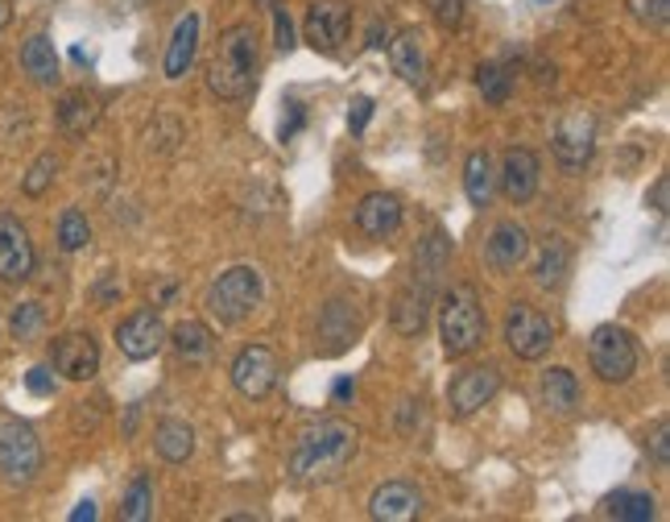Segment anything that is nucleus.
Returning <instances> with one entry per match:
<instances>
[{
	"label": "nucleus",
	"instance_id": "412c9836",
	"mask_svg": "<svg viewBox=\"0 0 670 522\" xmlns=\"http://www.w3.org/2000/svg\"><path fill=\"white\" fill-rule=\"evenodd\" d=\"M195 50H199V17L187 13L174 25L171 47H166V63H162L166 80H183V75H187L190 63H195Z\"/></svg>",
	"mask_w": 670,
	"mask_h": 522
},
{
	"label": "nucleus",
	"instance_id": "dca6fc26",
	"mask_svg": "<svg viewBox=\"0 0 670 522\" xmlns=\"http://www.w3.org/2000/svg\"><path fill=\"white\" fill-rule=\"evenodd\" d=\"M166 336L171 332H166V324H162L157 311H133L116 328V345H121L128 361H150V357H157L166 348Z\"/></svg>",
	"mask_w": 670,
	"mask_h": 522
},
{
	"label": "nucleus",
	"instance_id": "cd10ccee",
	"mask_svg": "<svg viewBox=\"0 0 670 522\" xmlns=\"http://www.w3.org/2000/svg\"><path fill=\"white\" fill-rule=\"evenodd\" d=\"M464 191H468L472 207H488L493 191H497V171H493L488 150H472L468 154V162H464Z\"/></svg>",
	"mask_w": 670,
	"mask_h": 522
},
{
	"label": "nucleus",
	"instance_id": "f3484780",
	"mask_svg": "<svg viewBox=\"0 0 670 522\" xmlns=\"http://www.w3.org/2000/svg\"><path fill=\"white\" fill-rule=\"evenodd\" d=\"M538 154L534 150H505V162H501V191H505V199L509 204H530L534 195H538Z\"/></svg>",
	"mask_w": 670,
	"mask_h": 522
},
{
	"label": "nucleus",
	"instance_id": "c9c22d12",
	"mask_svg": "<svg viewBox=\"0 0 670 522\" xmlns=\"http://www.w3.org/2000/svg\"><path fill=\"white\" fill-rule=\"evenodd\" d=\"M629 9L641 25H654V30H662L670 21V0H629Z\"/></svg>",
	"mask_w": 670,
	"mask_h": 522
},
{
	"label": "nucleus",
	"instance_id": "7c9ffc66",
	"mask_svg": "<svg viewBox=\"0 0 670 522\" xmlns=\"http://www.w3.org/2000/svg\"><path fill=\"white\" fill-rule=\"evenodd\" d=\"M154 514V485H150V477L137 473L133 477V485H128L125 502H121V519L125 522H145Z\"/></svg>",
	"mask_w": 670,
	"mask_h": 522
},
{
	"label": "nucleus",
	"instance_id": "f8f14e48",
	"mask_svg": "<svg viewBox=\"0 0 670 522\" xmlns=\"http://www.w3.org/2000/svg\"><path fill=\"white\" fill-rule=\"evenodd\" d=\"M50 365L66 381H92L100 373V345L92 332H66L50 345Z\"/></svg>",
	"mask_w": 670,
	"mask_h": 522
},
{
	"label": "nucleus",
	"instance_id": "1a4fd4ad",
	"mask_svg": "<svg viewBox=\"0 0 670 522\" xmlns=\"http://www.w3.org/2000/svg\"><path fill=\"white\" fill-rule=\"evenodd\" d=\"M278 373H281V361L269 345H249L236 352L233 386L245 398H269L274 395V386H278Z\"/></svg>",
	"mask_w": 670,
	"mask_h": 522
},
{
	"label": "nucleus",
	"instance_id": "09e8293b",
	"mask_svg": "<svg viewBox=\"0 0 670 522\" xmlns=\"http://www.w3.org/2000/svg\"><path fill=\"white\" fill-rule=\"evenodd\" d=\"M9 21H13V4H9V0H0V30H4Z\"/></svg>",
	"mask_w": 670,
	"mask_h": 522
},
{
	"label": "nucleus",
	"instance_id": "c03bdc74",
	"mask_svg": "<svg viewBox=\"0 0 670 522\" xmlns=\"http://www.w3.org/2000/svg\"><path fill=\"white\" fill-rule=\"evenodd\" d=\"M331 395H336V402H348V398L357 395V381H352V378H340L336 386H331Z\"/></svg>",
	"mask_w": 670,
	"mask_h": 522
},
{
	"label": "nucleus",
	"instance_id": "f257e3e1",
	"mask_svg": "<svg viewBox=\"0 0 670 522\" xmlns=\"http://www.w3.org/2000/svg\"><path fill=\"white\" fill-rule=\"evenodd\" d=\"M360 448V431L343 419H319L311 428L298 431L295 452H290V464L286 473L295 485H331L348 473V464L357 460Z\"/></svg>",
	"mask_w": 670,
	"mask_h": 522
},
{
	"label": "nucleus",
	"instance_id": "a211bd4d",
	"mask_svg": "<svg viewBox=\"0 0 670 522\" xmlns=\"http://www.w3.org/2000/svg\"><path fill=\"white\" fill-rule=\"evenodd\" d=\"M357 228L373 240L393 237V233L402 228V199L390 195V191H373V195H364L360 207H357Z\"/></svg>",
	"mask_w": 670,
	"mask_h": 522
},
{
	"label": "nucleus",
	"instance_id": "ddd939ff",
	"mask_svg": "<svg viewBox=\"0 0 670 522\" xmlns=\"http://www.w3.org/2000/svg\"><path fill=\"white\" fill-rule=\"evenodd\" d=\"M33 266H38V257H33V240L25 224L17 216H0V283H30Z\"/></svg>",
	"mask_w": 670,
	"mask_h": 522
},
{
	"label": "nucleus",
	"instance_id": "e433bc0d",
	"mask_svg": "<svg viewBox=\"0 0 670 522\" xmlns=\"http://www.w3.org/2000/svg\"><path fill=\"white\" fill-rule=\"evenodd\" d=\"M439 30H460L464 25V0H426Z\"/></svg>",
	"mask_w": 670,
	"mask_h": 522
},
{
	"label": "nucleus",
	"instance_id": "4be33fe9",
	"mask_svg": "<svg viewBox=\"0 0 670 522\" xmlns=\"http://www.w3.org/2000/svg\"><path fill=\"white\" fill-rule=\"evenodd\" d=\"M166 345H174V352L187 365H203V361H212V352H216V336H212V328H207L203 319H183V324L166 336Z\"/></svg>",
	"mask_w": 670,
	"mask_h": 522
},
{
	"label": "nucleus",
	"instance_id": "b1692460",
	"mask_svg": "<svg viewBox=\"0 0 670 522\" xmlns=\"http://www.w3.org/2000/svg\"><path fill=\"white\" fill-rule=\"evenodd\" d=\"M100 121V100L92 92H66L59 100V129L66 137H87Z\"/></svg>",
	"mask_w": 670,
	"mask_h": 522
},
{
	"label": "nucleus",
	"instance_id": "58836bf2",
	"mask_svg": "<svg viewBox=\"0 0 670 522\" xmlns=\"http://www.w3.org/2000/svg\"><path fill=\"white\" fill-rule=\"evenodd\" d=\"M667 436H670V423H667V419H658V423H654V436H650V440H646V448H650V452H654V464H658V469H667V464H670Z\"/></svg>",
	"mask_w": 670,
	"mask_h": 522
},
{
	"label": "nucleus",
	"instance_id": "c756f323",
	"mask_svg": "<svg viewBox=\"0 0 670 522\" xmlns=\"http://www.w3.org/2000/svg\"><path fill=\"white\" fill-rule=\"evenodd\" d=\"M605 514L608 519H621V522H650V519H658V502L641 490H617L605 502Z\"/></svg>",
	"mask_w": 670,
	"mask_h": 522
},
{
	"label": "nucleus",
	"instance_id": "6e6552de",
	"mask_svg": "<svg viewBox=\"0 0 670 522\" xmlns=\"http://www.w3.org/2000/svg\"><path fill=\"white\" fill-rule=\"evenodd\" d=\"M550 150H555V162H559L567 174L584 171L596 154V121L592 112H567L559 125H555V137H550Z\"/></svg>",
	"mask_w": 670,
	"mask_h": 522
},
{
	"label": "nucleus",
	"instance_id": "a878e982",
	"mask_svg": "<svg viewBox=\"0 0 670 522\" xmlns=\"http://www.w3.org/2000/svg\"><path fill=\"white\" fill-rule=\"evenodd\" d=\"M21 71L33 83H42V88L59 83V50H54V42H50L47 33H33L30 42L21 47Z\"/></svg>",
	"mask_w": 670,
	"mask_h": 522
},
{
	"label": "nucleus",
	"instance_id": "f704fd0d",
	"mask_svg": "<svg viewBox=\"0 0 670 522\" xmlns=\"http://www.w3.org/2000/svg\"><path fill=\"white\" fill-rule=\"evenodd\" d=\"M54 174H59V158H54V154H42V158H33V166L25 171V178H21V191H25L30 199L47 195L50 183H54Z\"/></svg>",
	"mask_w": 670,
	"mask_h": 522
},
{
	"label": "nucleus",
	"instance_id": "49530a36",
	"mask_svg": "<svg viewBox=\"0 0 670 522\" xmlns=\"http://www.w3.org/2000/svg\"><path fill=\"white\" fill-rule=\"evenodd\" d=\"M290 109L295 112H290V125H281V137H295L298 125H302V109H298V104H290Z\"/></svg>",
	"mask_w": 670,
	"mask_h": 522
},
{
	"label": "nucleus",
	"instance_id": "4468645a",
	"mask_svg": "<svg viewBox=\"0 0 670 522\" xmlns=\"http://www.w3.org/2000/svg\"><path fill=\"white\" fill-rule=\"evenodd\" d=\"M360 328H364V319H360L357 303L331 299L328 307L319 311V352H323V357L348 352V348L357 345Z\"/></svg>",
	"mask_w": 670,
	"mask_h": 522
},
{
	"label": "nucleus",
	"instance_id": "473e14b6",
	"mask_svg": "<svg viewBox=\"0 0 670 522\" xmlns=\"http://www.w3.org/2000/svg\"><path fill=\"white\" fill-rule=\"evenodd\" d=\"M87 240H92L87 216H83L79 207H66L63 216H59V249H63V254H79Z\"/></svg>",
	"mask_w": 670,
	"mask_h": 522
},
{
	"label": "nucleus",
	"instance_id": "ea45409f",
	"mask_svg": "<svg viewBox=\"0 0 670 522\" xmlns=\"http://www.w3.org/2000/svg\"><path fill=\"white\" fill-rule=\"evenodd\" d=\"M369 121H373V100H369V95H357V100H352V112H348V129H352V133H364Z\"/></svg>",
	"mask_w": 670,
	"mask_h": 522
},
{
	"label": "nucleus",
	"instance_id": "2f4dec72",
	"mask_svg": "<svg viewBox=\"0 0 670 522\" xmlns=\"http://www.w3.org/2000/svg\"><path fill=\"white\" fill-rule=\"evenodd\" d=\"M42 328H47V311H42V303H17L13 316H9V332H13L21 345H30V340L42 336Z\"/></svg>",
	"mask_w": 670,
	"mask_h": 522
},
{
	"label": "nucleus",
	"instance_id": "4c0bfd02",
	"mask_svg": "<svg viewBox=\"0 0 670 522\" xmlns=\"http://www.w3.org/2000/svg\"><path fill=\"white\" fill-rule=\"evenodd\" d=\"M25 390L38 398H50L54 395V369H47V365H33L30 373H25Z\"/></svg>",
	"mask_w": 670,
	"mask_h": 522
},
{
	"label": "nucleus",
	"instance_id": "7ed1b4c3",
	"mask_svg": "<svg viewBox=\"0 0 670 522\" xmlns=\"http://www.w3.org/2000/svg\"><path fill=\"white\" fill-rule=\"evenodd\" d=\"M484 307L476 299V286L460 283L452 290H443V303H439V340H443V352L460 361V357H472L476 348L484 345Z\"/></svg>",
	"mask_w": 670,
	"mask_h": 522
},
{
	"label": "nucleus",
	"instance_id": "5701e85b",
	"mask_svg": "<svg viewBox=\"0 0 670 522\" xmlns=\"http://www.w3.org/2000/svg\"><path fill=\"white\" fill-rule=\"evenodd\" d=\"M538 395H543V407L550 414H576V407H579L576 373H571V369H563V365L546 369L543 381H538Z\"/></svg>",
	"mask_w": 670,
	"mask_h": 522
},
{
	"label": "nucleus",
	"instance_id": "20e7f679",
	"mask_svg": "<svg viewBox=\"0 0 670 522\" xmlns=\"http://www.w3.org/2000/svg\"><path fill=\"white\" fill-rule=\"evenodd\" d=\"M261 295H266L261 274H257L252 266H233V269H224L216 283L207 286L203 307H207V316L216 319V324L236 328V324H245V319L261 307Z\"/></svg>",
	"mask_w": 670,
	"mask_h": 522
},
{
	"label": "nucleus",
	"instance_id": "de8ad7c7",
	"mask_svg": "<svg viewBox=\"0 0 670 522\" xmlns=\"http://www.w3.org/2000/svg\"><path fill=\"white\" fill-rule=\"evenodd\" d=\"M171 295H174V283H162V286L154 290V307H162V303L171 299Z\"/></svg>",
	"mask_w": 670,
	"mask_h": 522
},
{
	"label": "nucleus",
	"instance_id": "393cba45",
	"mask_svg": "<svg viewBox=\"0 0 670 522\" xmlns=\"http://www.w3.org/2000/svg\"><path fill=\"white\" fill-rule=\"evenodd\" d=\"M390 63L393 71L402 75L405 83H422L426 80V47H422L419 30H402L390 42Z\"/></svg>",
	"mask_w": 670,
	"mask_h": 522
},
{
	"label": "nucleus",
	"instance_id": "8fccbe9b",
	"mask_svg": "<svg viewBox=\"0 0 670 522\" xmlns=\"http://www.w3.org/2000/svg\"><path fill=\"white\" fill-rule=\"evenodd\" d=\"M538 4H550V0H538Z\"/></svg>",
	"mask_w": 670,
	"mask_h": 522
},
{
	"label": "nucleus",
	"instance_id": "a19ab883",
	"mask_svg": "<svg viewBox=\"0 0 670 522\" xmlns=\"http://www.w3.org/2000/svg\"><path fill=\"white\" fill-rule=\"evenodd\" d=\"M274 9V30H278V50H295V25H290V13L281 4H269Z\"/></svg>",
	"mask_w": 670,
	"mask_h": 522
},
{
	"label": "nucleus",
	"instance_id": "0eeeda50",
	"mask_svg": "<svg viewBox=\"0 0 670 522\" xmlns=\"http://www.w3.org/2000/svg\"><path fill=\"white\" fill-rule=\"evenodd\" d=\"M505 345L522 361H538L555 345V324L530 303H514V311L505 319Z\"/></svg>",
	"mask_w": 670,
	"mask_h": 522
},
{
	"label": "nucleus",
	"instance_id": "6ab92c4d",
	"mask_svg": "<svg viewBox=\"0 0 670 522\" xmlns=\"http://www.w3.org/2000/svg\"><path fill=\"white\" fill-rule=\"evenodd\" d=\"M369 514L377 522H410L422 514V493L410 481H385L381 490L369 498Z\"/></svg>",
	"mask_w": 670,
	"mask_h": 522
},
{
	"label": "nucleus",
	"instance_id": "423d86ee",
	"mask_svg": "<svg viewBox=\"0 0 670 522\" xmlns=\"http://www.w3.org/2000/svg\"><path fill=\"white\" fill-rule=\"evenodd\" d=\"M588 361H592V373L608 386H621L638 373V345L633 336L617 328V324H600L588 340Z\"/></svg>",
	"mask_w": 670,
	"mask_h": 522
},
{
	"label": "nucleus",
	"instance_id": "c85d7f7f",
	"mask_svg": "<svg viewBox=\"0 0 670 522\" xmlns=\"http://www.w3.org/2000/svg\"><path fill=\"white\" fill-rule=\"evenodd\" d=\"M567 269H571V245L563 237H550L543 245V254H538V266H534V278H538V286H546V290H555V286H563V278H567Z\"/></svg>",
	"mask_w": 670,
	"mask_h": 522
},
{
	"label": "nucleus",
	"instance_id": "a18cd8bd",
	"mask_svg": "<svg viewBox=\"0 0 670 522\" xmlns=\"http://www.w3.org/2000/svg\"><path fill=\"white\" fill-rule=\"evenodd\" d=\"M95 519V502H79L75 510H71V522H92Z\"/></svg>",
	"mask_w": 670,
	"mask_h": 522
},
{
	"label": "nucleus",
	"instance_id": "37998d69",
	"mask_svg": "<svg viewBox=\"0 0 670 522\" xmlns=\"http://www.w3.org/2000/svg\"><path fill=\"white\" fill-rule=\"evenodd\" d=\"M125 295V286H121V278H109V283L95 286V299H121Z\"/></svg>",
	"mask_w": 670,
	"mask_h": 522
},
{
	"label": "nucleus",
	"instance_id": "79ce46f5",
	"mask_svg": "<svg viewBox=\"0 0 670 522\" xmlns=\"http://www.w3.org/2000/svg\"><path fill=\"white\" fill-rule=\"evenodd\" d=\"M667 204H670V178L662 174V178L654 183V212H662V216H667Z\"/></svg>",
	"mask_w": 670,
	"mask_h": 522
},
{
	"label": "nucleus",
	"instance_id": "f03ea898",
	"mask_svg": "<svg viewBox=\"0 0 670 522\" xmlns=\"http://www.w3.org/2000/svg\"><path fill=\"white\" fill-rule=\"evenodd\" d=\"M257 30L252 21H236L228 30L219 33L216 54L207 63V88L219 95V100H245L257 83Z\"/></svg>",
	"mask_w": 670,
	"mask_h": 522
},
{
	"label": "nucleus",
	"instance_id": "aec40b11",
	"mask_svg": "<svg viewBox=\"0 0 670 522\" xmlns=\"http://www.w3.org/2000/svg\"><path fill=\"white\" fill-rule=\"evenodd\" d=\"M484 257L493 269H517L526 257H530V233L514 221H501L493 228V237L484 245Z\"/></svg>",
	"mask_w": 670,
	"mask_h": 522
},
{
	"label": "nucleus",
	"instance_id": "9d476101",
	"mask_svg": "<svg viewBox=\"0 0 670 522\" xmlns=\"http://www.w3.org/2000/svg\"><path fill=\"white\" fill-rule=\"evenodd\" d=\"M348 25H352V4L348 0H315L307 9V42H311L319 54H336L348 38Z\"/></svg>",
	"mask_w": 670,
	"mask_h": 522
},
{
	"label": "nucleus",
	"instance_id": "2eb2a0df",
	"mask_svg": "<svg viewBox=\"0 0 670 522\" xmlns=\"http://www.w3.org/2000/svg\"><path fill=\"white\" fill-rule=\"evenodd\" d=\"M435 290L439 283L431 278H419V274H410V283L398 290V299H393V328L402 336H419L426 328V319H431V307H435Z\"/></svg>",
	"mask_w": 670,
	"mask_h": 522
},
{
	"label": "nucleus",
	"instance_id": "39448f33",
	"mask_svg": "<svg viewBox=\"0 0 670 522\" xmlns=\"http://www.w3.org/2000/svg\"><path fill=\"white\" fill-rule=\"evenodd\" d=\"M42 440L25 419H0V481L4 485H33L42 473Z\"/></svg>",
	"mask_w": 670,
	"mask_h": 522
},
{
	"label": "nucleus",
	"instance_id": "bb28decb",
	"mask_svg": "<svg viewBox=\"0 0 670 522\" xmlns=\"http://www.w3.org/2000/svg\"><path fill=\"white\" fill-rule=\"evenodd\" d=\"M154 448L162 460L187 464L190 452H195V431H190V423H183V419H162L154 428Z\"/></svg>",
	"mask_w": 670,
	"mask_h": 522
},
{
	"label": "nucleus",
	"instance_id": "9b49d317",
	"mask_svg": "<svg viewBox=\"0 0 670 522\" xmlns=\"http://www.w3.org/2000/svg\"><path fill=\"white\" fill-rule=\"evenodd\" d=\"M501 390V369L497 365H476V369H464L460 378L452 381L447 390V407H452L455 419H468L481 407H488Z\"/></svg>",
	"mask_w": 670,
	"mask_h": 522
},
{
	"label": "nucleus",
	"instance_id": "72a5a7b5",
	"mask_svg": "<svg viewBox=\"0 0 670 522\" xmlns=\"http://www.w3.org/2000/svg\"><path fill=\"white\" fill-rule=\"evenodd\" d=\"M476 88H481V95L488 104H505V100H509V88H514V75L497 63H484L481 71H476Z\"/></svg>",
	"mask_w": 670,
	"mask_h": 522
}]
</instances>
